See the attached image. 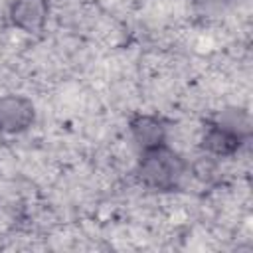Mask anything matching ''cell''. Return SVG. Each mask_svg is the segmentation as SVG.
<instances>
[{"label": "cell", "mask_w": 253, "mask_h": 253, "mask_svg": "<svg viewBox=\"0 0 253 253\" xmlns=\"http://www.w3.org/2000/svg\"><path fill=\"white\" fill-rule=\"evenodd\" d=\"M186 168L188 166L184 158L170 146L162 144L140 154L136 176L144 188L154 192H168L180 184L186 174Z\"/></svg>", "instance_id": "obj_1"}, {"label": "cell", "mask_w": 253, "mask_h": 253, "mask_svg": "<svg viewBox=\"0 0 253 253\" xmlns=\"http://www.w3.org/2000/svg\"><path fill=\"white\" fill-rule=\"evenodd\" d=\"M36 119L34 103L24 95L0 97V132L18 134L32 126Z\"/></svg>", "instance_id": "obj_2"}, {"label": "cell", "mask_w": 253, "mask_h": 253, "mask_svg": "<svg viewBox=\"0 0 253 253\" xmlns=\"http://www.w3.org/2000/svg\"><path fill=\"white\" fill-rule=\"evenodd\" d=\"M247 138L241 136L237 130L213 121L202 134V148L208 156L213 158H229L239 152L241 144Z\"/></svg>", "instance_id": "obj_3"}, {"label": "cell", "mask_w": 253, "mask_h": 253, "mask_svg": "<svg viewBox=\"0 0 253 253\" xmlns=\"http://www.w3.org/2000/svg\"><path fill=\"white\" fill-rule=\"evenodd\" d=\"M49 16L47 0H14L8 10V18L14 28L26 34H38L43 30Z\"/></svg>", "instance_id": "obj_4"}, {"label": "cell", "mask_w": 253, "mask_h": 253, "mask_svg": "<svg viewBox=\"0 0 253 253\" xmlns=\"http://www.w3.org/2000/svg\"><path fill=\"white\" fill-rule=\"evenodd\" d=\"M128 128H130V136H132L134 144L142 152L166 144V126H164L162 119H158L154 115H136L130 121Z\"/></svg>", "instance_id": "obj_5"}, {"label": "cell", "mask_w": 253, "mask_h": 253, "mask_svg": "<svg viewBox=\"0 0 253 253\" xmlns=\"http://www.w3.org/2000/svg\"><path fill=\"white\" fill-rule=\"evenodd\" d=\"M215 121L225 125V126H229V128H233V130H237L241 136L249 138L251 123H249V115L245 111H241V109H225V111H221V115Z\"/></svg>", "instance_id": "obj_6"}, {"label": "cell", "mask_w": 253, "mask_h": 253, "mask_svg": "<svg viewBox=\"0 0 253 253\" xmlns=\"http://www.w3.org/2000/svg\"><path fill=\"white\" fill-rule=\"evenodd\" d=\"M235 0H194V10L204 18H217L225 14Z\"/></svg>", "instance_id": "obj_7"}]
</instances>
